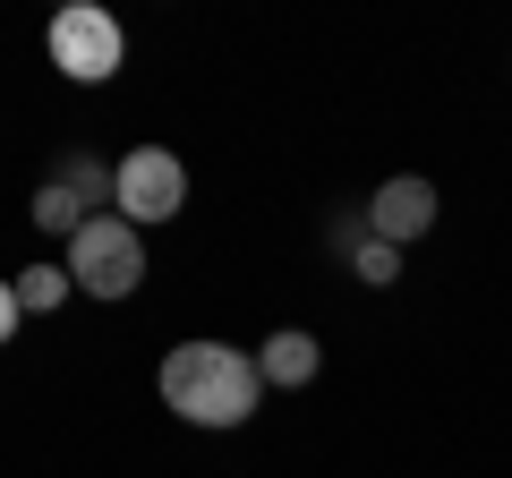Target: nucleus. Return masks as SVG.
<instances>
[{
  "label": "nucleus",
  "instance_id": "obj_1",
  "mask_svg": "<svg viewBox=\"0 0 512 478\" xmlns=\"http://www.w3.org/2000/svg\"><path fill=\"white\" fill-rule=\"evenodd\" d=\"M163 402L180 410L188 427H248L256 402H265V376H256V359L231 350V342H180L163 359Z\"/></svg>",
  "mask_w": 512,
  "mask_h": 478
},
{
  "label": "nucleus",
  "instance_id": "obj_2",
  "mask_svg": "<svg viewBox=\"0 0 512 478\" xmlns=\"http://www.w3.org/2000/svg\"><path fill=\"white\" fill-rule=\"evenodd\" d=\"M69 282L86 299H128L137 282H146V239H137V222L94 214L86 231L69 239Z\"/></svg>",
  "mask_w": 512,
  "mask_h": 478
},
{
  "label": "nucleus",
  "instance_id": "obj_3",
  "mask_svg": "<svg viewBox=\"0 0 512 478\" xmlns=\"http://www.w3.org/2000/svg\"><path fill=\"white\" fill-rule=\"evenodd\" d=\"M52 69L77 77V86H103V77L120 69V18L94 9V0H69L52 18Z\"/></svg>",
  "mask_w": 512,
  "mask_h": 478
},
{
  "label": "nucleus",
  "instance_id": "obj_4",
  "mask_svg": "<svg viewBox=\"0 0 512 478\" xmlns=\"http://www.w3.org/2000/svg\"><path fill=\"white\" fill-rule=\"evenodd\" d=\"M111 205H120V222H171L188 205V163L180 154H163V146H137V154H120V188H111Z\"/></svg>",
  "mask_w": 512,
  "mask_h": 478
},
{
  "label": "nucleus",
  "instance_id": "obj_5",
  "mask_svg": "<svg viewBox=\"0 0 512 478\" xmlns=\"http://www.w3.org/2000/svg\"><path fill=\"white\" fill-rule=\"evenodd\" d=\"M367 231L376 239H427L436 231V180H419V171H402V180H384L376 197H367Z\"/></svg>",
  "mask_w": 512,
  "mask_h": 478
},
{
  "label": "nucleus",
  "instance_id": "obj_6",
  "mask_svg": "<svg viewBox=\"0 0 512 478\" xmlns=\"http://www.w3.org/2000/svg\"><path fill=\"white\" fill-rule=\"evenodd\" d=\"M316 368H325V350H316V333H299V325L265 333V350H256V376H265V385H282V393L316 385Z\"/></svg>",
  "mask_w": 512,
  "mask_h": 478
},
{
  "label": "nucleus",
  "instance_id": "obj_7",
  "mask_svg": "<svg viewBox=\"0 0 512 478\" xmlns=\"http://www.w3.org/2000/svg\"><path fill=\"white\" fill-rule=\"evenodd\" d=\"M333 248L350 257V274H359L367 291H384V282H402V248L367 231V214H359V222H333Z\"/></svg>",
  "mask_w": 512,
  "mask_h": 478
},
{
  "label": "nucleus",
  "instance_id": "obj_8",
  "mask_svg": "<svg viewBox=\"0 0 512 478\" xmlns=\"http://www.w3.org/2000/svg\"><path fill=\"white\" fill-rule=\"evenodd\" d=\"M52 180H60V188H69V197L94 214V205H111V188H120V163H94V154H60Z\"/></svg>",
  "mask_w": 512,
  "mask_h": 478
},
{
  "label": "nucleus",
  "instance_id": "obj_9",
  "mask_svg": "<svg viewBox=\"0 0 512 478\" xmlns=\"http://www.w3.org/2000/svg\"><path fill=\"white\" fill-rule=\"evenodd\" d=\"M69 291H77V282H69V265H26V274H18V308H26V316L69 308Z\"/></svg>",
  "mask_w": 512,
  "mask_h": 478
},
{
  "label": "nucleus",
  "instance_id": "obj_10",
  "mask_svg": "<svg viewBox=\"0 0 512 478\" xmlns=\"http://www.w3.org/2000/svg\"><path fill=\"white\" fill-rule=\"evenodd\" d=\"M35 222H43V231H60V239H77L94 214H86V205H77L60 180H43V188H35Z\"/></svg>",
  "mask_w": 512,
  "mask_h": 478
},
{
  "label": "nucleus",
  "instance_id": "obj_11",
  "mask_svg": "<svg viewBox=\"0 0 512 478\" xmlns=\"http://www.w3.org/2000/svg\"><path fill=\"white\" fill-rule=\"evenodd\" d=\"M18 316H26V308H18V282H0V342L18 333Z\"/></svg>",
  "mask_w": 512,
  "mask_h": 478
}]
</instances>
